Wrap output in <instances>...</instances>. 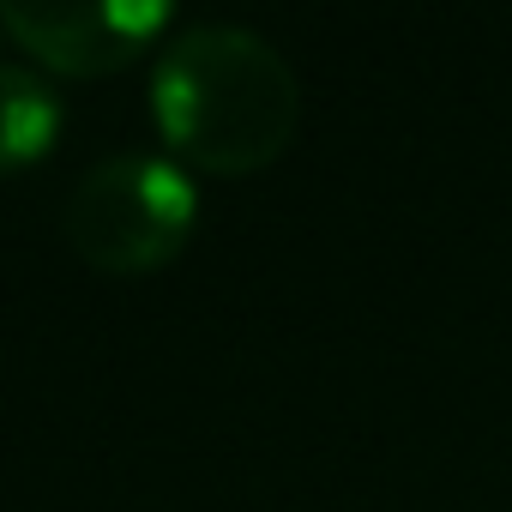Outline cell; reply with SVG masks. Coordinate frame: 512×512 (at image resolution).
<instances>
[{"label":"cell","mask_w":512,"mask_h":512,"mask_svg":"<svg viewBox=\"0 0 512 512\" xmlns=\"http://www.w3.org/2000/svg\"><path fill=\"white\" fill-rule=\"evenodd\" d=\"M163 145L205 175H253L290 151L302 127V85L290 61L247 25L181 31L151 79Z\"/></svg>","instance_id":"cell-1"},{"label":"cell","mask_w":512,"mask_h":512,"mask_svg":"<svg viewBox=\"0 0 512 512\" xmlns=\"http://www.w3.org/2000/svg\"><path fill=\"white\" fill-rule=\"evenodd\" d=\"M61 223L85 266L109 278H139L187 247L199 223V193L193 175L169 157H103L79 175Z\"/></svg>","instance_id":"cell-2"},{"label":"cell","mask_w":512,"mask_h":512,"mask_svg":"<svg viewBox=\"0 0 512 512\" xmlns=\"http://www.w3.org/2000/svg\"><path fill=\"white\" fill-rule=\"evenodd\" d=\"M0 31L55 73L103 79V73H121L133 55H145L169 31V7L163 0H91V7L7 0L0 7Z\"/></svg>","instance_id":"cell-3"},{"label":"cell","mask_w":512,"mask_h":512,"mask_svg":"<svg viewBox=\"0 0 512 512\" xmlns=\"http://www.w3.org/2000/svg\"><path fill=\"white\" fill-rule=\"evenodd\" d=\"M61 97L25 61H0V175L43 163L61 139Z\"/></svg>","instance_id":"cell-4"}]
</instances>
